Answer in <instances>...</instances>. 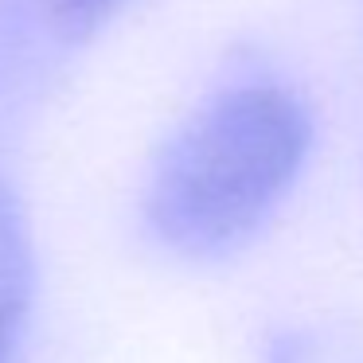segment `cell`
Wrapping results in <instances>:
<instances>
[{
	"label": "cell",
	"instance_id": "3",
	"mask_svg": "<svg viewBox=\"0 0 363 363\" xmlns=\"http://www.w3.org/2000/svg\"><path fill=\"white\" fill-rule=\"evenodd\" d=\"M266 363H363V347L340 328H289L274 336Z\"/></svg>",
	"mask_w": 363,
	"mask_h": 363
},
{
	"label": "cell",
	"instance_id": "2",
	"mask_svg": "<svg viewBox=\"0 0 363 363\" xmlns=\"http://www.w3.org/2000/svg\"><path fill=\"white\" fill-rule=\"evenodd\" d=\"M35 297V250L24 203L0 176V363H20Z\"/></svg>",
	"mask_w": 363,
	"mask_h": 363
},
{
	"label": "cell",
	"instance_id": "1",
	"mask_svg": "<svg viewBox=\"0 0 363 363\" xmlns=\"http://www.w3.org/2000/svg\"><path fill=\"white\" fill-rule=\"evenodd\" d=\"M308 149L313 121L297 94L274 82L227 86L157 157L145 219L180 258H227L289 196Z\"/></svg>",
	"mask_w": 363,
	"mask_h": 363
},
{
	"label": "cell",
	"instance_id": "4",
	"mask_svg": "<svg viewBox=\"0 0 363 363\" xmlns=\"http://www.w3.org/2000/svg\"><path fill=\"white\" fill-rule=\"evenodd\" d=\"M125 0H48L51 28L63 35L67 43H82L90 35H98Z\"/></svg>",
	"mask_w": 363,
	"mask_h": 363
}]
</instances>
